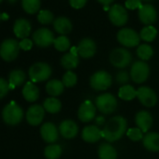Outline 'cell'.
<instances>
[{
	"label": "cell",
	"instance_id": "cell-1",
	"mask_svg": "<svg viewBox=\"0 0 159 159\" xmlns=\"http://www.w3.org/2000/svg\"><path fill=\"white\" fill-rule=\"evenodd\" d=\"M127 131V121L121 115H116L111 118L102 130V137L108 142L119 140Z\"/></svg>",
	"mask_w": 159,
	"mask_h": 159
},
{
	"label": "cell",
	"instance_id": "cell-2",
	"mask_svg": "<svg viewBox=\"0 0 159 159\" xmlns=\"http://www.w3.org/2000/svg\"><path fill=\"white\" fill-rule=\"evenodd\" d=\"M52 70L49 64L45 62H38L33 64L29 70L28 76L32 83H41L45 82L52 76Z\"/></svg>",
	"mask_w": 159,
	"mask_h": 159
},
{
	"label": "cell",
	"instance_id": "cell-3",
	"mask_svg": "<svg viewBox=\"0 0 159 159\" xmlns=\"http://www.w3.org/2000/svg\"><path fill=\"white\" fill-rule=\"evenodd\" d=\"M24 111L20 105L11 102L6 105L2 111V119L9 125H16L23 121Z\"/></svg>",
	"mask_w": 159,
	"mask_h": 159
},
{
	"label": "cell",
	"instance_id": "cell-4",
	"mask_svg": "<svg viewBox=\"0 0 159 159\" xmlns=\"http://www.w3.org/2000/svg\"><path fill=\"white\" fill-rule=\"evenodd\" d=\"M95 105L97 109L103 114H111L113 113L118 106L116 98L110 93H104L99 95L96 98Z\"/></svg>",
	"mask_w": 159,
	"mask_h": 159
},
{
	"label": "cell",
	"instance_id": "cell-5",
	"mask_svg": "<svg viewBox=\"0 0 159 159\" xmlns=\"http://www.w3.org/2000/svg\"><path fill=\"white\" fill-rule=\"evenodd\" d=\"M130 78L135 84H140L147 81L150 75V66L145 61H136L132 64L130 72Z\"/></svg>",
	"mask_w": 159,
	"mask_h": 159
},
{
	"label": "cell",
	"instance_id": "cell-6",
	"mask_svg": "<svg viewBox=\"0 0 159 159\" xmlns=\"http://www.w3.org/2000/svg\"><path fill=\"white\" fill-rule=\"evenodd\" d=\"M19 52V42L14 39H7L0 45V57L6 62L14 61L18 57Z\"/></svg>",
	"mask_w": 159,
	"mask_h": 159
},
{
	"label": "cell",
	"instance_id": "cell-7",
	"mask_svg": "<svg viewBox=\"0 0 159 159\" xmlns=\"http://www.w3.org/2000/svg\"><path fill=\"white\" fill-rule=\"evenodd\" d=\"M111 84L112 77L105 70H98L90 78V85L96 91H105L111 87Z\"/></svg>",
	"mask_w": 159,
	"mask_h": 159
},
{
	"label": "cell",
	"instance_id": "cell-8",
	"mask_svg": "<svg viewBox=\"0 0 159 159\" xmlns=\"http://www.w3.org/2000/svg\"><path fill=\"white\" fill-rule=\"evenodd\" d=\"M132 61L131 52L125 48H116L110 53V62L116 68H125Z\"/></svg>",
	"mask_w": 159,
	"mask_h": 159
},
{
	"label": "cell",
	"instance_id": "cell-9",
	"mask_svg": "<svg viewBox=\"0 0 159 159\" xmlns=\"http://www.w3.org/2000/svg\"><path fill=\"white\" fill-rule=\"evenodd\" d=\"M117 40L126 48H134L139 44L140 37L139 34L131 28H122L117 33Z\"/></svg>",
	"mask_w": 159,
	"mask_h": 159
},
{
	"label": "cell",
	"instance_id": "cell-10",
	"mask_svg": "<svg viewBox=\"0 0 159 159\" xmlns=\"http://www.w3.org/2000/svg\"><path fill=\"white\" fill-rule=\"evenodd\" d=\"M109 19L115 26H124L128 21V13L125 7L115 4L109 10Z\"/></svg>",
	"mask_w": 159,
	"mask_h": 159
},
{
	"label": "cell",
	"instance_id": "cell-11",
	"mask_svg": "<svg viewBox=\"0 0 159 159\" xmlns=\"http://www.w3.org/2000/svg\"><path fill=\"white\" fill-rule=\"evenodd\" d=\"M137 98L146 108H152L157 103L156 93L149 86H141L137 90Z\"/></svg>",
	"mask_w": 159,
	"mask_h": 159
},
{
	"label": "cell",
	"instance_id": "cell-12",
	"mask_svg": "<svg viewBox=\"0 0 159 159\" xmlns=\"http://www.w3.org/2000/svg\"><path fill=\"white\" fill-rule=\"evenodd\" d=\"M32 39L33 42L40 48H47L51 46L52 44H53V41L55 39L53 33L50 29L45 27L39 28L35 31L32 36Z\"/></svg>",
	"mask_w": 159,
	"mask_h": 159
},
{
	"label": "cell",
	"instance_id": "cell-13",
	"mask_svg": "<svg viewBox=\"0 0 159 159\" xmlns=\"http://www.w3.org/2000/svg\"><path fill=\"white\" fill-rule=\"evenodd\" d=\"M44 116H45V110L43 106L39 104L30 106L25 114L27 123L33 126H37L40 125L44 119Z\"/></svg>",
	"mask_w": 159,
	"mask_h": 159
},
{
	"label": "cell",
	"instance_id": "cell-14",
	"mask_svg": "<svg viewBox=\"0 0 159 159\" xmlns=\"http://www.w3.org/2000/svg\"><path fill=\"white\" fill-rule=\"evenodd\" d=\"M97 107L90 100H85L78 110V118L83 123H89L96 117Z\"/></svg>",
	"mask_w": 159,
	"mask_h": 159
},
{
	"label": "cell",
	"instance_id": "cell-15",
	"mask_svg": "<svg viewBox=\"0 0 159 159\" xmlns=\"http://www.w3.org/2000/svg\"><path fill=\"white\" fill-rule=\"evenodd\" d=\"M77 49H78V54L80 56L84 59H88L96 54L97 44L92 39L85 38L79 42Z\"/></svg>",
	"mask_w": 159,
	"mask_h": 159
},
{
	"label": "cell",
	"instance_id": "cell-16",
	"mask_svg": "<svg viewBox=\"0 0 159 159\" xmlns=\"http://www.w3.org/2000/svg\"><path fill=\"white\" fill-rule=\"evenodd\" d=\"M40 136L45 142L52 144L58 139L59 129L53 123H44L40 127Z\"/></svg>",
	"mask_w": 159,
	"mask_h": 159
},
{
	"label": "cell",
	"instance_id": "cell-17",
	"mask_svg": "<svg viewBox=\"0 0 159 159\" xmlns=\"http://www.w3.org/2000/svg\"><path fill=\"white\" fill-rule=\"evenodd\" d=\"M139 19L146 26L152 25V24L156 22V19H157L156 10L152 5H149V4L142 5L139 9Z\"/></svg>",
	"mask_w": 159,
	"mask_h": 159
},
{
	"label": "cell",
	"instance_id": "cell-18",
	"mask_svg": "<svg viewBox=\"0 0 159 159\" xmlns=\"http://www.w3.org/2000/svg\"><path fill=\"white\" fill-rule=\"evenodd\" d=\"M59 133L61 134V136L64 139H74L78 133H79V126L76 124V122H74L71 119H66L61 122V124L59 125Z\"/></svg>",
	"mask_w": 159,
	"mask_h": 159
},
{
	"label": "cell",
	"instance_id": "cell-19",
	"mask_svg": "<svg viewBox=\"0 0 159 159\" xmlns=\"http://www.w3.org/2000/svg\"><path fill=\"white\" fill-rule=\"evenodd\" d=\"M31 24L28 20L25 18L17 19L13 25V33L18 39H27L31 33Z\"/></svg>",
	"mask_w": 159,
	"mask_h": 159
},
{
	"label": "cell",
	"instance_id": "cell-20",
	"mask_svg": "<svg viewBox=\"0 0 159 159\" xmlns=\"http://www.w3.org/2000/svg\"><path fill=\"white\" fill-rule=\"evenodd\" d=\"M135 123L137 127L146 133L152 125V116L147 111H139L135 116Z\"/></svg>",
	"mask_w": 159,
	"mask_h": 159
},
{
	"label": "cell",
	"instance_id": "cell-21",
	"mask_svg": "<svg viewBox=\"0 0 159 159\" xmlns=\"http://www.w3.org/2000/svg\"><path fill=\"white\" fill-rule=\"evenodd\" d=\"M82 138L85 142L95 143L98 142L102 137V130L98 125H87L83 129Z\"/></svg>",
	"mask_w": 159,
	"mask_h": 159
},
{
	"label": "cell",
	"instance_id": "cell-22",
	"mask_svg": "<svg viewBox=\"0 0 159 159\" xmlns=\"http://www.w3.org/2000/svg\"><path fill=\"white\" fill-rule=\"evenodd\" d=\"M142 143L145 149H147L148 151L152 152H159V133L157 132L147 133L142 139Z\"/></svg>",
	"mask_w": 159,
	"mask_h": 159
},
{
	"label": "cell",
	"instance_id": "cell-23",
	"mask_svg": "<svg viewBox=\"0 0 159 159\" xmlns=\"http://www.w3.org/2000/svg\"><path fill=\"white\" fill-rule=\"evenodd\" d=\"M22 94H23L24 98L26 101L35 102L39 98V89L34 83H32L30 81V82H27L25 84Z\"/></svg>",
	"mask_w": 159,
	"mask_h": 159
},
{
	"label": "cell",
	"instance_id": "cell-24",
	"mask_svg": "<svg viewBox=\"0 0 159 159\" xmlns=\"http://www.w3.org/2000/svg\"><path fill=\"white\" fill-rule=\"evenodd\" d=\"M26 81V74L22 69H14L10 72L9 75V84L10 88L14 89L15 87H19L25 84Z\"/></svg>",
	"mask_w": 159,
	"mask_h": 159
},
{
	"label": "cell",
	"instance_id": "cell-25",
	"mask_svg": "<svg viewBox=\"0 0 159 159\" xmlns=\"http://www.w3.org/2000/svg\"><path fill=\"white\" fill-rule=\"evenodd\" d=\"M54 30L61 36H66L72 30V23L66 17H58L53 22Z\"/></svg>",
	"mask_w": 159,
	"mask_h": 159
},
{
	"label": "cell",
	"instance_id": "cell-26",
	"mask_svg": "<svg viewBox=\"0 0 159 159\" xmlns=\"http://www.w3.org/2000/svg\"><path fill=\"white\" fill-rule=\"evenodd\" d=\"M98 154L99 159H117L118 156L116 149L108 142H103L99 145Z\"/></svg>",
	"mask_w": 159,
	"mask_h": 159
},
{
	"label": "cell",
	"instance_id": "cell-27",
	"mask_svg": "<svg viewBox=\"0 0 159 159\" xmlns=\"http://www.w3.org/2000/svg\"><path fill=\"white\" fill-rule=\"evenodd\" d=\"M64 89H65V85L62 83V81H59V80L56 79L51 80L46 84V92L48 95H50L52 98H56L61 94H63Z\"/></svg>",
	"mask_w": 159,
	"mask_h": 159
},
{
	"label": "cell",
	"instance_id": "cell-28",
	"mask_svg": "<svg viewBox=\"0 0 159 159\" xmlns=\"http://www.w3.org/2000/svg\"><path fill=\"white\" fill-rule=\"evenodd\" d=\"M61 66L66 69V70H72L74 68H76L79 66L80 63V59L78 57V55L73 54L72 52H68L66 53H65L60 60Z\"/></svg>",
	"mask_w": 159,
	"mask_h": 159
},
{
	"label": "cell",
	"instance_id": "cell-29",
	"mask_svg": "<svg viewBox=\"0 0 159 159\" xmlns=\"http://www.w3.org/2000/svg\"><path fill=\"white\" fill-rule=\"evenodd\" d=\"M43 108L45 110V111L51 113V114H55L58 113L61 109H62V103L61 101L56 98H48L44 100L43 102Z\"/></svg>",
	"mask_w": 159,
	"mask_h": 159
},
{
	"label": "cell",
	"instance_id": "cell-30",
	"mask_svg": "<svg viewBox=\"0 0 159 159\" xmlns=\"http://www.w3.org/2000/svg\"><path fill=\"white\" fill-rule=\"evenodd\" d=\"M118 97L125 101L133 100L135 98H137V90L130 84L122 85L118 91Z\"/></svg>",
	"mask_w": 159,
	"mask_h": 159
},
{
	"label": "cell",
	"instance_id": "cell-31",
	"mask_svg": "<svg viewBox=\"0 0 159 159\" xmlns=\"http://www.w3.org/2000/svg\"><path fill=\"white\" fill-rule=\"evenodd\" d=\"M62 147L59 144H49L44 149V156L46 159H59L62 154Z\"/></svg>",
	"mask_w": 159,
	"mask_h": 159
},
{
	"label": "cell",
	"instance_id": "cell-32",
	"mask_svg": "<svg viewBox=\"0 0 159 159\" xmlns=\"http://www.w3.org/2000/svg\"><path fill=\"white\" fill-rule=\"evenodd\" d=\"M157 36V30L152 25H147L140 30L139 37L140 39L146 42H152L155 39Z\"/></svg>",
	"mask_w": 159,
	"mask_h": 159
},
{
	"label": "cell",
	"instance_id": "cell-33",
	"mask_svg": "<svg viewBox=\"0 0 159 159\" xmlns=\"http://www.w3.org/2000/svg\"><path fill=\"white\" fill-rule=\"evenodd\" d=\"M137 55L141 61H148L153 55V50L149 44H140L137 49Z\"/></svg>",
	"mask_w": 159,
	"mask_h": 159
},
{
	"label": "cell",
	"instance_id": "cell-34",
	"mask_svg": "<svg viewBox=\"0 0 159 159\" xmlns=\"http://www.w3.org/2000/svg\"><path fill=\"white\" fill-rule=\"evenodd\" d=\"M22 7L28 14H35L40 9V0H22Z\"/></svg>",
	"mask_w": 159,
	"mask_h": 159
},
{
	"label": "cell",
	"instance_id": "cell-35",
	"mask_svg": "<svg viewBox=\"0 0 159 159\" xmlns=\"http://www.w3.org/2000/svg\"><path fill=\"white\" fill-rule=\"evenodd\" d=\"M53 46L58 52H66L70 49V40L66 36H59L54 39Z\"/></svg>",
	"mask_w": 159,
	"mask_h": 159
},
{
	"label": "cell",
	"instance_id": "cell-36",
	"mask_svg": "<svg viewBox=\"0 0 159 159\" xmlns=\"http://www.w3.org/2000/svg\"><path fill=\"white\" fill-rule=\"evenodd\" d=\"M77 82H78L77 74L73 72L72 70H67L62 78V83L64 84L65 87H67V88L75 86Z\"/></svg>",
	"mask_w": 159,
	"mask_h": 159
},
{
	"label": "cell",
	"instance_id": "cell-37",
	"mask_svg": "<svg viewBox=\"0 0 159 159\" xmlns=\"http://www.w3.org/2000/svg\"><path fill=\"white\" fill-rule=\"evenodd\" d=\"M38 21L41 25H50L51 23L54 22V16L51 11L42 10V11H39L38 14Z\"/></svg>",
	"mask_w": 159,
	"mask_h": 159
},
{
	"label": "cell",
	"instance_id": "cell-38",
	"mask_svg": "<svg viewBox=\"0 0 159 159\" xmlns=\"http://www.w3.org/2000/svg\"><path fill=\"white\" fill-rule=\"evenodd\" d=\"M126 136L132 141H139L143 139V132L139 127H132L126 131Z\"/></svg>",
	"mask_w": 159,
	"mask_h": 159
},
{
	"label": "cell",
	"instance_id": "cell-39",
	"mask_svg": "<svg viewBox=\"0 0 159 159\" xmlns=\"http://www.w3.org/2000/svg\"><path fill=\"white\" fill-rule=\"evenodd\" d=\"M10 90L11 88H10L9 82L4 78H0V99L5 98L8 95Z\"/></svg>",
	"mask_w": 159,
	"mask_h": 159
},
{
	"label": "cell",
	"instance_id": "cell-40",
	"mask_svg": "<svg viewBox=\"0 0 159 159\" xmlns=\"http://www.w3.org/2000/svg\"><path fill=\"white\" fill-rule=\"evenodd\" d=\"M129 78H130V75H129L126 71H125V70L119 71V72L116 74V77H115L116 82H117L118 84H122V85L127 84V83H128V81H129Z\"/></svg>",
	"mask_w": 159,
	"mask_h": 159
},
{
	"label": "cell",
	"instance_id": "cell-41",
	"mask_svg": "<svg viewBox=\"0 0 159 159\" xmlns=\"http://www.w3.org/2000/svg\"><path fill=\"white\" fill-rule=\"evenodd\" d=\"M141 2H142V0H126L125 8L128 10H131V11L139 9L142 6Z\"/></svg>",
	"mask_w": 159,
	"mask_h": 159
},
{
	"label": "cell",
	"instance_id": "cell-42",
	"mask_svg": "<svg viewBox=\"0 0 159 159\" xmlns=\"http://www.w3.org/2000/svg\"><path fill=\"white\" fill-rule=\"evenodd\" d=\"M19 45H20V49L24 51H30L33 47V40L29 39H24L19 42Z\"/></svg>",
	"mask_w": 159,
	"mask_h": 159
},
{
	"label": "cell",
	"instance_id": "cell-43",
	"mask_svg": "<svg viewBox=\"0 0 159 159\" xmlns=\"http://www.w3.org/2000/svg\"><path fill=\"white\" fill-rule=\"evenodd\" d=\"M87 3V0H69V5L76 10L84 8Z\"/></svg>",
	"mask_w": 159,
	"mask_h": 159
},
{
	"label": "cell",
	"instance_id": "cell-44",
	"mask_svg": "<svg viewBox=\"0 0 159 159\" xmlns=\"http://www.w3.org/2000/svg\"><path fill=\"white\" fill-rule=\"evenodd\" d=\"M96 123H97L98 125H104V123H105L104 117H103V116H98V117H97V118H96Z\"/></svg>",
	"mask_w": 159,
	"mask_h": 159
},
{
	"label": "cell",
	"instance_id": "cell-45",
	"mask_svg": "<svg viewBox=\"0 0 159 159\" xmlns=\"http://www.w3.org/2000/svg\"><path fill=\"white\" fill-rule=\"evenodd\" d=\"M98 1L104 6H109L110 4H111L114 1V0H98Z\"/></svg>",
	"mask_w": 159,
	"mask_h": 159
},
{
	"label": "cell",
	"instance_id": "cell-46",
	"mask_svg": "<svg viewBox=\"0 0 159 159\" xmlns=\"http://www.w3.org/2000/svg\"><path fill=\"white\" fill-rule=\"evenodd\" d=\"M1 19H3V20H8V19H9V15L6 14V13L1 14Z\"/></svg>",
	"mask_w": 159,
	"mask_h": 159
},
{
	"label": "cell",
	"instance_id": "cell-47",
	"mask_svg": "<svg viewBox=\"0 0 159 159\" xmlns=\"http://www.w3.org/2000/svg\"><path fill=\"white\" fill-rule=\"evenodd\" d=\"M8 1H9V2L11 3V4H14V3H15V2L17 1V0H8Z\"/></svg>",
	"mask_w": 159,
	"mask_h": 159
},
{
	"label": "cell",
	"instance_id": "cell-48",
	"mask_svg": "<svg viewBox=\"0 0 159 159\" xmlns=\"http://www.w3.org/2000/svg\"><path fill=\"white\" fill-rule=\"evenodd\" d=\"M142 1H145V2H149V1H152V0H142Z\"/></svg>",
	"mask_w": 159,
	"mask_h": 159
},
{
	"label": "cell",
	"instance_id": "cell-49",
	"mask_svg": "<svg viewBox=\"0 0 159 159\" xmlns=\"http://www.w3.org/2000/svg\"><path fill=\"white\" fill-rule=\"evenodd\" d=\"M0 20H2V19H1V13H0Z\"/></svg>",
	"mask_w": 159,
	"mask_h": 159
},
{
	"label": "cell",
	"instance_id": "cell-50",
	"mask_svg": "<svg viewBox=\"0 0 159 159\" xmlns=\"http://www.w3.org/2000/svg\"><path fill=\"white\" fill-rule=\"evenodd\" d=\"M2 1H3V0H0V3H1V2H2Z\"/></svg>",
	"mask_w": 159,
	"mask_h": 159
}]
</instances>
